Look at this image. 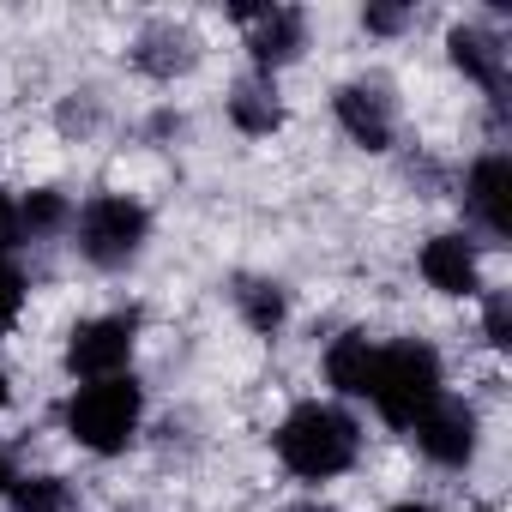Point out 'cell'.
Wrapping results in <instances>:
<instances>
[{"label": "cell", "instance_id": "1", "mask_svg": "<svg viewBox=\"0 0 512 512\" xmlns=\"http://www.w3.org/2000/svg\"><path fill=\"white\" fill-rule=\"evenodd\" d=\"M272 446H278V458H284L290 476H302V482H332V476H344V470L356 464L362 428H356V416H350L344 404H320V398H314V404H296V410L278 422Z\"/></svg>", "mask_w": 512, "mask_h": 512}, {"label": "cell", "instance_id": "2", "mask_svg": "<svg viewBox=\"0 0 512 512\" xmlns=\"http://www.w3.org/2000/svg\"><path fill=\"white\" fill-rule=\"evenodd\" d=\"M368 398L374 410L392 422V428H416L440 398H446V374H440V356L416 338L404 344H386L374 350V380H368Z\"/></svg>", "mask_w": 512, "mask_h": 512}, {"label": "cell", "instance_id": "3", "mask_svg": "<svg viewBox=\"0 0 512 512\" xmlns=\"http://www.w3.org/2000/svg\"><path fill=\"white\" fill-rule=\"evenodd\" d=\"M145 422V392L133 386V374H115V380H85L73 398H67V434L85 446V452H127L133 434Z\"/></svg>", "mask_w": 512, "mask_h": 512}, {"label": "cell", "instance_id": "4", "mask_svg": "<svg viewBox=\"0 0 512 512\" xmlns=\"http://www.w3.org/2000/svg\"><path fill=\"white\" fill-rule=\"evenodd\" d=\"M151 235V211L127 193H103L79 211V253L91 266H127Z\"/></svg>", "mask_w": 512, "mask_h": 512}, {"label": "cell", "instance_id": "5", "mask_svg": "<svg viewBox=\"0 0 512 512\" xmlns=\"http://www.w3.org/2000/svg\"><path fill=\"white\" fill-rule=\"evenodd\" d=\"M133 344H139V320L133 314L79 320L73 338H67V374L73 380H115V374H127Z\"/></svg>", "mask_w": 512, "mask_h": 512}, {"label": "cell", "instance_id": "6", "mask_svg": "<svg viewBox=\"0 0 512 512\" xmlns=\"http://www.w3.org/2000/svg\"><path fill=\"white\" fill-rule=\"evenodd\" d=\"M235 19L247 25L253 67H260L266 79H272L284 61H296V55H302V43H308V25H302V13H296V7H241Z\"/></svg>", "mask_w": 512, "mask_h": 512}, {"label": "cell", "instance_id": "7", "mask_svg": "<svg viewBox=\"0 0 512 512\" xmlns=\"http://www.w3.org/2000/svg\"><path fill=\"white\" fill-rule=\"evenodd\" d=\"M410 434H416V446H422L434 464H470V458H476V434H482V422H476V410H470L464 398H440Z\"/></svg>", "mask_w": 512, "mask_h": 512}, {"label": "cell", "instance_id": "8", "mask_svg": "<svg viewBox=\"0 0 512 512\" xmlns=\"http://www.w3.org/2000/svg\"><path fill=\"white\" fill-rule=\"evenodd\" d=\"M464 211H470L494 241L512 235V157H506V151H488V157L470 169V181H464Z\"/></svg>", "mask_w": 512, "mask_h": 512}, {"label": "cell", "instance_id": "9", "mask_svg": "<svg viewBox=\"0 0 512 512\" xmlns=\"http://www.w3.org/2000/svg\"><path fill=\"white\" fill-rule=\"evenodd\" d=\"M332 109H338V127H344L362 151H386V145H392V133H398L392 97H386L380 85H338Z\"/></svg>", "mask_w": 512, "mask_h": 512}, {"label": "cell", "instance_id": "10", "mask_svg": "<svg viewBox=\"0 0 512 512\" xmlns=\"http://www.w3.org/2000/svg\"><path fill=\"white\" fill-rule=\"evenodd\" d=\"M422 278H428L440 296H476V284H482L476 241H470V235H458V229L434 235V241L422 247Z\"/></svg>", "mask_w": 512, "mask_h": 512}, {"label": "cell", "instance_id": "11", "mask_svg": "<svg viewBox=\"0 0 512 512\" xmlns=\"http://www.w3.org/2000/svg\"><path fill=\"white\" fill-rule=\"evenodd\" d=\"M446 49H452V67L464 79H476L482 91H506V49H500V37H488L482 25H458L446 37Z\"/></svg>", "mask_w": 512, "mask_h": 512}, {"label": "cell", "instance_id": "12", "mask_svg": "<svg viewBox=\"0 0 512 512\" xmlns=\"http://www.w3.org/2000/svg\"><path fill=\"white\" fill-rule=\"evenodd\" d=\"M193 61H199V43H193L187 25H151V31L133 43V67L151 73V79H175V73H187Z\"/></svg>", "mask_w": 512, "mask_h": 512}, {"label": "cell", "instance_id": "13", "mask_svg": "<svg viewBox=\"0 0 512 512\" xmlns=\"http://www.w3.org/2000/svg\"><path fill=\"white\" fill-rule=\"evenodd\" d=\"M229 121H235L247 139H272V133L284 127V103H278V91H272L266 73L235 85V97H229Z\"/></svg>", "mask_w": 512, "mask_h": 512}, {"label": "cell", "instance_id": "14", "mask_svg": "<svg viewBox=\"0 0 512 512\" xmlns=\"http://www.w3.org/2000/svg\"><path fill=\"white\" fill-rule=\"evenodd\" d=\"M326 380L344 392V398H368V380H374V344L362 332H344L332 350H326Z\"/></svg>", "mask_w": 512, "mask_h": 512}, {"label": "cell", "instance_id": "15", "mask_svg": "<svg viewBox=\"0 0 512 512\" xmlns=\"http://www.w3.org/2000/svg\"><path fill=\"white\" fill-rule=\"evenodd\" d=\"M13 512H73V488L61 476H19L13 482Z\"/></svg>", "mask_w": 512, "mask_h": 512}, {"label": "cell", "instance_id": "16", "mask_svg": "<svg viewBox=\"0 0 512 512\" xmlns=\"http://www.w3.org/2000/svg\"><path fill=\"white\" fill-rule=\"evenodd\" d=\"M235 302H241V314H247L253 332H266V338H272V332L284 326V290H278V284H241Z\"/></svg>", "mask_w": 512, "mask_h": 512}, {"label": "cell", "instance_id": "17", "mask_svg": "<svg viewBox=\"0 0 512 512\" xmlns=\"http://www.w3.org/2000/svg\"><path fill=\"white\" fill-rule=\"evenodd\" d=\"M19 217H25V229H31V235H49V229H61V223H67V199H61V193H49V187H37V193L19 205Z\"/></svg>", "mask_w": 512, "mask_h": 512}, {"label": "cell", "instance_id": "18", "mask_svg": "<svg viewBox=\"0 0 512 512\" xmlns=\"http://www.w3.org/2000/svg\"><path fill=\"white\" fill-rule=\"evenodd\" d=\"M25 272L13 266V260H0V332H7L13 320H19V308H25Z\"/></svg>", "mask_w": 512, "mask_h": 512}, {"label": "cell", "instance_id": "19", "mask_svg": "<svg viewBox=\"0 0 512 512\" xmlns=\"http://www.w3.org/2000/svg\"><path fill=\"white\" fill-rule=\"evenodd\" d=\"M19 235H25V217H19V199L0 187V260H7V253L19 247Z\"/></svg>", "mask_w": 512, "mask_h": 512}, {"label": "cell", "instance_id": "20", "mask_svg": "<svg viewBox=\"0 0 512 512\" xmlns=\"http://www.w3.org/2000/svg\"><path fill=\"white\" fill-rule=\"evenodd\" d=\"M482 326H488V344H494V350H506V344H512V308H506V296H488Z\"/></svg>", "mask_w": 512, "mask_h": 512}, {"label": "cell", "instance_id": "21", "mask_svg": "<svg viewBox=\"0 0 512 512\" xmlns=\"http://www.w3.org/2000/svg\"><path fill=\"white\" fill-rule=\"evenodd\" d=\"M362 25H368V31H398V25H404V13H392V7H368V13H362Z\"/></svg>", "mask_w": 512, "mask_h": 512}, {"label": "cell", "instance_id": "22", "mask_svg": "<svg viewBox=\"0 0 512 512\" xmlns=\"http://www.w3.org/2000/svg\"><path fill=\"white\" fill-rule=\"evenodd\" d=\"M13 482H19V476H13V458L0 452V494H13Z\"/></svg>", "mask_w": 512, "mask_h": 512}, {"label": "cell", "instance_id": "23", "mask_svg": "<svg viewBox=\"0 0 512 512\" xmlns=\"http://www.w3.org/2000/svg\"><path fill=\"white\" fill-rule=\"evenodd\" d=\"M392 512H434L428 500H404V506H392Z\"/></svg>", "mask_w": 512, "mask_h": 512}, {"label": "cell", "instance_id": "24", "mask_svg": "<svg viewBox=\"0 0 512 512\" xmlns=\"http://www.w3.org/2000/svg\"><path fill=\"white\" fill-rule=\"evenodd\" d=\"M0 410H7V368H0Z\"/></svg>", "mask_w": 512, "mask_h": 512}, {"label": "cell", "instance_id": "25", "mask_svg": "<svg viewBox=\"0 0 512 512\" xmlns=\"http://www.w3.org/2000/svg\"><path fill=\"white\" fill-rule=\"evenodd\" d=\"M290 512H332V506H290Z\"/></svg>", "mask_w": 512, "mask_h": 512}]
</instances>
